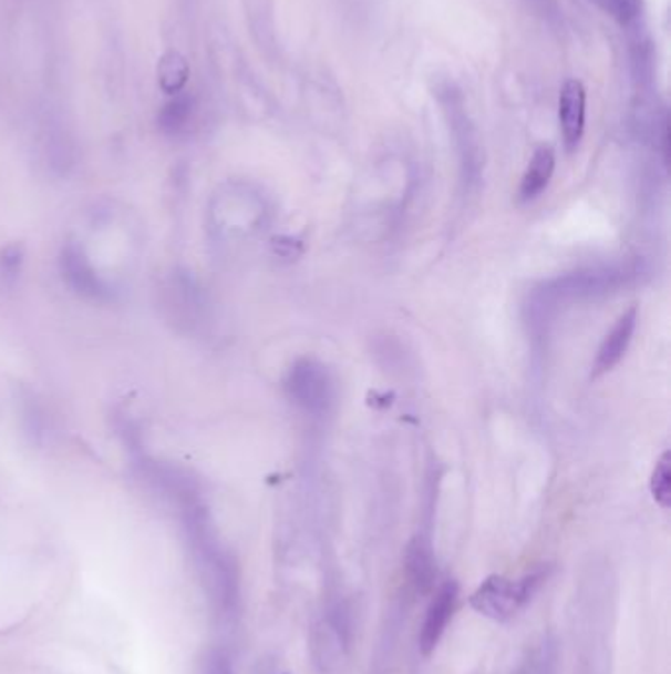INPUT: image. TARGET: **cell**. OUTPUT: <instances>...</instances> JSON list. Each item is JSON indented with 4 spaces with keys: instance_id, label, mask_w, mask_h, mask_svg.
<instances>
[{
    "instance_id": "1",
    "label": "cell",
    "mask_w": 671,
    "mask_h": 674,
    "mask_svg": "<svg viewBox=\"0 0 671 674\" xmlns=\"http://www.w3.org/2000/svg\"><path fill=\"white\" fill-rule=\"evenodd\" d=\"M544 580L541 572L528 574L520 580H510L506 576H488L483 584L468 598V603L475 612L485 615L488 620L503 621L513 620L526 603L530 602L534 594L538 592L539 584Z\"/></svg>"
},
{
    "instance_id": "2",
    "label": "cell",
    "mask_w": 671,
    "mask_h": 674,
    "mask_svg": "<svg viewBox=\"0 0 671 674\" xmlns=\"http://www.w3.org/2000/svg\"><path fill=\"white\" fill-rule=\"evenodd\" d=\"M457 595H460V585L453 580H447L440 585V590L433 595L432 603L425 612L424 625L420 633V651L422 655L430 656L433 651L440 645L443 633L450 625L455 605H457Z\"/></svg>"
},
{
    "instance_id": "3",
    "label": "cell",
    "mask_w": 671,
    "mask_h": 674,
    "mask_svg": "<svg viewBox=\"0 0 671 674\" xmlns=\"http://www.w3.org/2000/svg\"><path fill=\"white\" fill-rule=\"evenodd\" d=\"M587 91L579 80H567L559 91V126L569 152H574L585 133Z\"/></svg>"
},
{
    "instance_id": "4",
    "label": "cell",
    "mask_w": 671,
    "mask_h": 674,
    "mask_svg": "<svg viewBox=\"0 0 671 674\" xmlns=\"http://www.w3.org/2000/svg\"><path fill=\"white\" fill-rule=\"evenodd\" d=\"M637 321L638 310L634 306L617 319V324L612 326L607 337L602 339L601 347H599V354H597V359L592 364V379L601 377V375L609 372L610 369H615L619 365L620 359L627 354L630 341H632Z\"/></svg>"
},
{
    "instance_id": "5",
    "label": "cell",
    "mask_w": 671,
    "mask_h": 674,
    "mask_svg": "<svg viewBox=\"0 0 671 674\" xmlns=\"http://www.w3.org/2000/svg\"><path fill=\"white\" fill-rule=\"evenodd\" d=\"M554 170H556V152L549 146H541L538 151L534 152L528 168L522 176L520 190V202H531L536 200L546 187H548L549 180L554 176Z\"/></svg>"
},
{
    "instance_id": "6",
    "label": "cell",
    "mask_w": 671,
    "mask_h": 674,
    "mask_svg": "<svg viewBox=\"0 0 671 674\" xmlns=\"http://www.w3.org/2000/svg\"><path fill=\"white\" fill-rule=\"evenodd\" d=\"M194 113V101L184 93H176V98L169 101L168 105L159 113V124L168 133H179L189 123Z\"/></svg>"
},
{
    "instance_id": "7",
    "label": "cell",
    "mask_w": 671,
    "mask_h": 674,
    "mask_svg": "<svg viewBox=\"0 0 671 674\" xmlns=\"http://www.w3.org/2000/svg\"><path fill=\"white\" fill-rule=\"evenodd\" d=\"M187 63L182 55L168 53L159 63V83L168 93H179L186 85Z\"/></svg>"
},
{
    "instance_id": "8",
    "label": "cell",
    "mask_w": 671,
    "mask_h": 674,
    "mask_svg": "<svg viewBox=\"0 0 671 674\" xmlns=\"http://www.w3.org/2000/svg\"><path fill=\"white\" fill-rule=\"evenodd\" d=\"M650 489L654 496L655 503L662 509H670L671 506V453L663 452L662 458L655 463Z\"/></svg>"
},
{
    "instance_id": "9",
    "label": "cell",
    "mask_w": 671,
    "mask_h": 674,
    "mask_svg": "<svg viewBox=\"0 0 671 674\" xmlns=\"http://www.w3.org/2000/svg\"><path fill=\"white\" fill-rule=\"evenodd\" d=\"M597 2L624 24L637 17L640 7V0H597Z\"/></svg>"
},
{
    "instance_id": "10",
    "label": "cell",
    "mask_w": 671,
    "mask_h": 674,
    "mask_svg": "<svg viewBox=\"0 0 671 674\" xmlns=\"http://www.w3.org/2000/svg\"><path fill=\"white\" fill-rule=\"evenodd\" d=\"M410 570L414 574L417 584H427V580L432 576V562L425 554V549L420 544L410 552Z\"/></svg>"
}]
</instances>
